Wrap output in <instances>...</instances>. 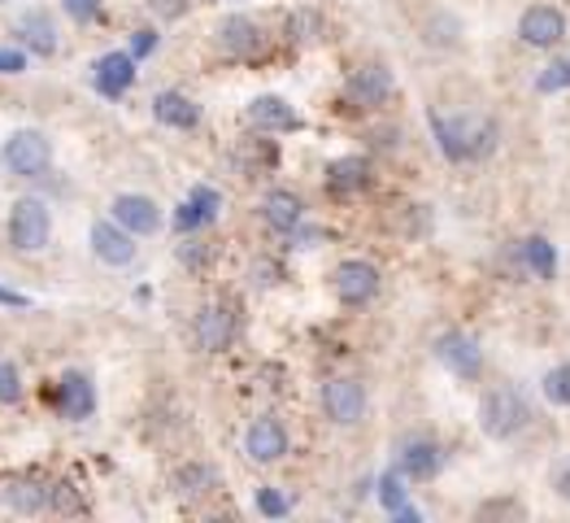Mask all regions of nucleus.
Returning <instances> with one entry per match:
<instances>
[{
	"label": "nucleus",
	"mask_w": 570,
	"mask_h": 523,
	"mask_svg": "<svg viewBox=\"0 0 570 523\" xmlns=\"http://www.w3.org/2000/svg\"><path fill=\"white\" fill-rule=\"evenodd\" d=\"M431 131L440 140L444 157L453 161H474V157H488L497 149L501 131L492 118H474V114H462V118H444V114H431Z\"/></svg>",
	"instance_id": "obj_1"
},
{
	"label": "nucleus",
	"mask_w": 570,
	"mask_h": 523,
	"mask_svg": "<svg viewBox=\"0 0 570 523\" xmlns=\"http://www.w3.org/2000/svg\"><path fill=\"white\" fill-rule=\"evenodd\" d=\"M0 161L13 179H44L52 170V140L40 131V127H22L4 140L0 149Z\"/></svg>",
	"instance_id": "obj_2"
},
{
	"label": "nucleus",
	"mask_w": 570,
	"mask_h": 523,
	"mask_svg": "<svg viewBox=\"0 0 570 523\" xmlns=\"http://www.w3.org/2000/svg\"><path fill=\"white\" fill-rule=\"evenodd\" d=\"M52 240V214L40 197H18L9 209V249L13 254H44Z\"/></svg>",
	"instance_id": "obj_3"
},
{
	"label": "nucleus",
	"mask_w": 570,
	"mask_h": 523,
	"mask_svg": "<svg viewBox=\"0 0 570 523\" xmlns=\"http://www.w3.org/2000/svg\"><path fill=\"white\" fill-rule=\"evenodd\" d=\"M527 402H522L519 388H510V384H501V388H488L483 393V402H479V427H483V436H492V441H510L514 432L527 427Z\"/></svg>",
	"instance_id": "obj_4"
},
{
	"label": "nucleus",
	"mask_w": 570,
	"mask_h": 523,
	"mask_svg": "<svg viewBox=\"0 0 570 523\" xmlns=\"http://www.w3.org/2000/svg\"><path fill=\"white\" fill-rule=\"evenodd\" d=\"M52 402H57V415L66 418V423H88V418L97 415V406H101L92 375L79 371V366L61 371V379H57V388H52Z\"/></svg>",
	"instance_id": "obj_5"
},
{
	"label": "nucleus",
	"mask_w": 570,
	"mask_h": 523,
	"mask_svg": "<svg viewBox=\"0 0 570 523\" xmlns=\"http://www.w3.org/2000/svg\"><path fill=\"white\" fill-rule=\"evenodd\" d=\"M136 240H140V236H131V231H127L122 223H113V218H97L92 231H88L92 258L101 262V266H113V270H122V266L136 262V254H140Z\"/></svg>",
	"instance_id": "obj_6"
},
{
	"label": "nucleus",
	"mask_w": 570,
	"mask_h": 523,
	"mask_svg": "<svg viewBox=\"0 0 570 523\" xmlns=\"http://www.w3.org/2000/svg\"><path fill=\"white\" fill-rule=\"evenodd\" d=\"M109 218L113 223H122L131 236H140V240H149L161 231V223H166V214L157 206L153 197H144V193H118L113 201H109Z\"/></svg>",
	"instance_id": "obj_7"
},
{
	"label": "nucleus",
	"mask_w": 570,
	"mask_h": 523,
	"mask_svg": "<svg viewBox=\"0 0 570 523\" xmlns=\"http://www.w3.org/2000/svg\"><path fill=\"white\" fill-rule=\"evenodd\" d=\"M136 75H140V61L131 52H104L92 61V88L104 101H122L136 88Z\"/></svg>",
	"instance_id": "obj_8"
},
{
	"label": "nucleus",
	"mask_w": 570,
	"mask_h": 523,
	"mask_svg": "<svg viewBox=\"0 0 570 523\" xmlns=\"http://www.w3.org/2000/svg\"><path fill=\"white\" fill-rule=\"evenodd\" d=\"M322 411H327V418H331V423H340V427L362 423V415H366L362 379H349V375L327 379V384H322Z\"/></svg>",
	"instance_id": "obj_9"
},
{
	"label": "nucleus",
	"mask_w": 570,
	"mask_h": 523,
	"mask_svg": "<svg viewBox=\"0 0 570 523\" xmlns=\"http://www.w3.org/2000/svg\"><path fill=\"white\" fill-rule=\"evenodd\" d=\"M331 288H336V297L344 302V306H366V302H374V293H379V266H370L362 258H349L336 266V275H331Z\"/></svg>",
	"instance_id": "obj_10"
},
{
	"label": "nucleus",
	"mask_w": 570,
	"mask_h": 523,
	"mask_svg": "<svg viewBox=\"0 0 570 523\" xmlns=\"http://www.w3.org/2000/svg\"><path fill=\"white\" fill-rule=\"evenodd\" d=\"M244 454L253 458V463H279L283 454H288V427L279 423L274 415H261L249 423V432H244Z\"/></svg>",
	"instance_id": "obj_11"
},
{
	"label": "nucleus",
	"mask_w": 570,
	"mask_h": 523,
	"mask_svg": "<svg viewBox=\"0 0 570 523\" xmlns=\"http://www.w3.org/2000/svg\"><path fill=\"white\" fill-rule=\"evenodd\" d=\"M436 358L449 366L458 379H474L483 371V349H479V341L467 336V332H444L436 341Z\"/></svg>",
	"instance_id": "obj_12"
},
{
	"label": "nucleus",
	"mask_w": 570,
	"mask_h": 523,
	"mask_svg": "<svg viewBox=\"0 0 570 523\" xmlns=\"http://www.w3.org/2000/svg\"><path fill=\"white\" fill-rule=\"evenodd\" d=\"M0 502L13 515H40V511H49L52 484H44L40 475H13V480L0 484Z\"/></svg>",
	"instance_id": "obj_13"
},
{
	"label": "nucleus",
	"mask_w": 570,
	"mask_h": 523,
	"mask_svg": "<svg viewBox=\"0 0 570 523\" xmlns=\"http://www.w3.org/2000/svg\"><path fill=\"white\" fill-rule=\"evenodd\" d=\"M13 31H18V45L31 57H57V49H61V36H57V22H52L49 9H27Z\"/></svg>",
	"instance_id": "obj_14"
},
{
	"label": "nucleus",
	"mask_w": 570,
	"mask_h": 523,
	"mask_svg": "<svg viewBox=\"0 0 570 523\" xmlns=\"http://www.w3.org/2000/svg\"><path fill=\"white\" fill-rule=\"evenodd\" d=\"M519 36L522 45H531V49H553L567 36V18L558 9H549V4H536L519 18Z\"/></svg>",
	"instance_id": "obj_15"
},
{
	"label": "nucleus",
	"mask_w": 570,
	"mask_h": 523,
	"mask_svg": "<svg viewBox=\"0 0 570 523\" xmlns=\"http://www.w3.org/2000/svg\"><path fill=\"white\" fill-rule=\"evenodd\" d=\"M218 209H222V193L209 188V184H197V188L188 193V201L174 209V231H183V236L201 231V227H209V223L218 218Z\"/></svg>",
	"instance_id": "obj_16"
},
{
	"label": "nucleus",
	"mask_w": 570,
	"mask_h": 523,
	"mask_svg": "<svg viewBox=\"0 0 570 523\" xmlns=\"http://www.w3.org/2000/svg\"><path fill=\"white\" fill-rule=\"evenodd\" d=\"M218 45H222V52H231V57H258L266 49L261 27L253 18H244V13H231V18L218 22Z\"/></svg>",
	"instance_id": "obj_17"
},
{
	"label": "nucleus",
	"mask_w": 570,
	"mask_h": 523,
	"mask_svg": "<svg viewBox=\"0 0 570 523\" xmlns=\"http://www.w3.org/2000/svg\"><path fill=\"white\" fill-rule=\"evenodd\" d=\"M153 118L161 127H170V131H197L201 127V105L192 101V97H183V92H157L153 97Z\"/></svg>",
	"instance_id": "obj_18"
},
{
	"label": "nucleus",
	"mask_w": 570,
	"mask_h": 523,
	"mask_svg": "<svg viewBox=\"0 0 570 523\" xmlns=\"http://www.w3.org/2000/svg\"><path fill=\"white\" fill-rule=\"evenodd\" d=\"M244 118L258 131H297L301 127V114L283 101V97H253L249 109H244Z\"/></svg>",
	"instance_id": "obj_19"
},
{
	"label": "nucleus",
	"mask_w": 570,
	"mask_h": 523,
	"mask_svg": "<svg viewBox=\"0 0 570 523\" xmlns=\"http://www.w3.org/2000/svg\"><path fill=\"white\" fill-rule=\"evenodd\" d=\"M392 97V75L383 66H362L349 75V101L362 105V109H374Z\"/></svg>",
	"instance_id": "obj_20"
},
{
	"label": "nucleus",
	"mask_w": 570,
	"mask_h": 523,
	"mask_svg": "<svg viewBox=\"0 0 570 523\" xmlns=\"http://www.w3.org/2000/svg\"><path fill=\"white\" fill-rule=\"evenodd\" d=\"M231 336H236V318H231L227 306H206V310L197 314V341H201V349L222 354L231 345Z\"/></svg>",
	"instance_id": "obj_21"
},
{
	"label": "nucleus",
	"mask_w": 570,
	"mask_h": 523,
	"mask_svg": "<svg viewBox=\"0 0 570 523\" xmlns=\"http://www.w3.org/2000/svg\"><path fill=\"white\" fill-rule=\"evenodd\" d=\"M401 471L410 475V480H431V475H440V463H444V454H440V445L436 441H427V436H414V441H406L401 445Z\"/></svg>",
	"instance_id": "obj_22"
},
{
	"label": "nucleus",
	"mask_w": 570,
	"mask_h": 523,
	"mask_svg": "<svg viewBox=\"0 0 570 523\" xmlns=\"http://www.w3.org/2000/svg\"><path fill=\"white\" fill-rule=\"evenodd\" d=\"M261 218L274 227V231H297L301 227V218H306V206H301V197L297 193H283V188H274V193H266V201H261Z\"/></svg>",
	"instance_id": "obj_23"
},
{
	"label": "nucleus",
	"mask_w": 570,
	"mask_h": 523,
	"mask_svg": "<svg viewBox=\"0 0 570 523\" xmlns=\"http://www.w3.org/2000/svg\"><path fill=\"white\" fill-rule=\"evenodd\" d=\"M213 489H218V471L206 467V463H183V467L174 471V493L183 502H201Z\"/></svg>",
	"instance_id": "obj_24"
},
{
	"label": "nucleus",
	"mask_w": 570,
	"mask_h": 523,
	"mask_svg": "<svg viewBox=\"0 0 570 523\" xmlns=\"http://www.w3.org/2000/svg\"><path fill=\"white\" fill-rule=\"evenodd\" d=\"M366 179H370V166L362 157H340V161L327 166V188L331 193H358V188H366Z\"/></svg>",
	"instance_id": "obj_25"
},
{
	"label": "nucleus",
	"mask_w": 570,
	"mask_h": 523,
	"mask_svg": "<svg viewBox=\"0 0 570 523\" xmlns=\"http://www.w3.org/2000/svg\"><path fill=\"white\" fill-rule=\"evenodd\" d=\"M522 262H527V270H531L536 279H553V275H558V254H553V245H549L544 236L522 240Z\"/></svg>",
	"instance_id": "obj_26"
},
{
	"label": "nucleus",
	"mask_w": 570,
	"mask_h": 523,
	"mask_svg": "<svg viewBox=\"0 0 570 523\" xmlns=\"http://www.w3.org/2000/svg\"><path fill=\"white\" fill-rule=\"evenodd\" d=\"M379 502H383L388 515H397L401 506H410V502H406V471H388V475L379 480Z\"/></svg>",
	"instance_id": "obj_27"
},
{
	"label": "nucleus",
	"mask_w": 570,
	"mask_h": 523,
	"mask_svg": "<svg viewBox=\"0 0 570 523\" xmlns=\"http://www.w3.org/2000/svg\"><path fill=\"white\" fill-rule=\"evenodd\" d=\"M288 36H292L297 45H313V40L322 36V13H313V9H297V13L288 18Z\"/></svg>",
	"instance_id": "obj_28"
},
{
	"label": "nucleus",
	"mask_w": 570,
	"mask_h": 523,
	"mask_svg": "<svg viewBox=\"0 0 570 523\" xmlns=\"http://www.w3.org/2000/svg\"><path fill=\"white\" fill-rule=\"evenodd\" d=\"M49 511H57V515H83L88 506H83V497L74 493V484H70V480H57V484H52Z\"/></svg>",
	"instance_id": "obj_29"
},
{
	"label": "nucleus",
	"mask_w": 570,
	"mask_h": 523,
	"mask_svg": "<svg viewBox=\"0 0 570 523\" xmlns=\"http://www.w3.org/2000/svg\"><path fill=\"white\" fill-rule=\"evenodd\" d=\"M22 371L9 363V358H0V406H18L22 402Z\"/></svg>",
	"instance_id": "obj_30"
},
{
	"label": "nucleus",
	"mask_w": 570,
	"mask_h": 523,
	"mask_svg": "<svg viewBox=\"0 0 570 523\" xmlns=\"http://www.w3.org/2000/svg\"><path fill=\"white\" fill-rule=\"evenodd\" d=\"M567 88H570V57L544 66L540 79H536V92H567Z\"/></svg>",
	"instance_id": "obj_31"
},
{
	"label": "nucleus",
	"mask_w": 570,
	"mask_h": 523,
	"mask_svg": "<svg viewBox=\"0 0 570 523\" xmlns=\"http://www.w3.org/2000/svg\"><path fill=\"white\" fill-rule=\"evenodd\" d=\"M544 397L558 402V406H570V363L553 366V371L544 375Z\"/></svg>",
	"instance_id": "obj_32"
},
{
	"label": "nucleus",
	"mask_w": 570,
	"mask_h": 523,
	"mask_svg": "<svg viewBox=\"0 0 570 523\" xmlns=\"http://www.w3.org/2000/svg\"><path fill=\"white\" fill-rule=\"evenodd\" d=\"M258 511L266 520H283V515L292 511V502H288L279 489H258Z\"/></svg>",
	"instance_id": "obj_33"
},
{
	"label": "nucleus",
	"mask_w": 570,
	"mask_h": 523,
	"mask_svg": "<svg viewBox=\"0 0 570 523\" xmlns=\"http://www.w3.org/2000/svg\"><path fill=\"white\" fill-rule=\"evenodd\" d=\"M101 4H104V0H61L66 18H70V22H79V27L97 22V18H101Z\"/></svg>",
	"instance_id": "obj_34"
},
{
	"label": "nucleus",
	"mask_w": 570,
	"mask_h": 523,
	"mask_svg": "<svg viewBox=\"0 0 570 523\" xmlns=\"http://www.w3.org/2000/svg\"><path fill=\"white\" fill-rule=\"evenodd\" d=\"M149 4H153V13L161 22H179L192 9V0H149Z\"/></svg>",
	"instance_id": "obj_35"
},
{
	"label": "nucleus",
	"mask_w": 570,
	"mask_h": 523,
	"mask_svg": "<svg viewBox=\"0 0 570 523\" xmlns=\"http://www.w3.org/2000/svg\"><path fill=\"white\" fill-rule=\"evenodd\" d=\"M153 49H157V31H153V27H140V31L131 36V49H127V52H131L136 61H144Z\"/></svg>",
	"instance_id": "obj_36"
},
{
	"label": "nucleus",
	"mask_w": 570,
	"mask_h": 523,
	"mask_svg": "<svg viewBox=\"0 0 570 523\" xmlns=\"http://www.w3.org/2000/svg\"><path fill=\"white\" fill-rule=\"evenodd\" d=\"M27 70V49H0V75H22Z\"/></svg>",
	"instance_id": "obj_37"
},
{
	"label": "nucleus",
	"mask_w": 570,
	"mask_h": 523,
	"mask_svg": "<svg viewBox=\"0 0 570 523\" xmlns=\"http://www.w3.org/2000/svg\"><path fill=\"white\" fill-rule=\"evenodd\" d=\"M0 306H9V310H27V306H31V297H27V293H13V288H4V284H0Z\"/></svg>",
	"instance_id": "obj_38"
},
{
	"label": "nucleus",
	"mask_w": 570,
	"mask_h": 523,
	"mask_svg": "<svg viewBox=\"0 0 570 523\" xmlns=\"http://www.w3.org/2000/svg\"><path fill=\"white\" fill-rule=\"evenodd\" d=\"M553 489H558V497H567L570 502V458L558 467V475H553Z\"/></svg>",
	"instance_id": "obj_39"
},
{
	"label": "nucleus",
	"mask_w": 570,
	"mask_h": 523,
	"mask_svg": "<svg viewBox=\"0 0 570 523\" xmlns=\"http://www.w3.org/2000/svg\"><path fill=\"white\" fill-rule=\"evenodd\" d=\"M0 4H9V0H0Z\"/></svg>",
	"instance_id": "obj_40"
}]
</instances>
